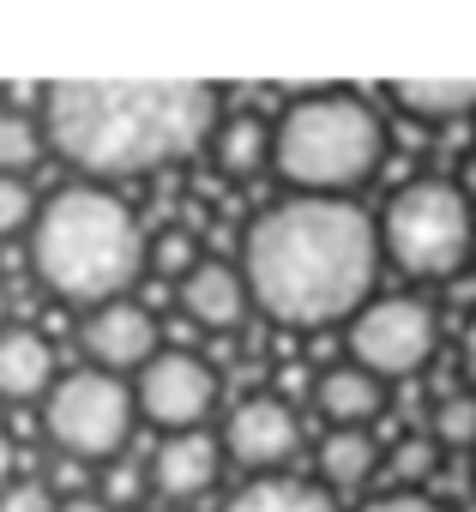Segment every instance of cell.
Returning a JSON list of instances; mask_svg holds the SVG:
<instances>
[{
    "mask_svg": "<svg viewBox=\"0 0 476 512\" xmlns=\"http://www.w3.org/2000/svg\"><path fill=\"white\" fill-rule=\"evenodd\" d=\"M242 278L266 320L320 332L332 320H356L374 302L380 278V229L356 199H308L290 193L266 205L242 235Z\"/></svg>",
    "mask_w": 476,
    "mask_h": 512,
    "instance_id": "cell-1",
    "label": "cell"
},
{
    "mask_svg": "<svg viewBox=\"0 0 476 512\" xmlns=\"http://www.w3.org/2000/svg\"><path fill=\"white\" fill-rule=\"evenodd\" d=\"M223 91L199 79L157 85H55L43 91V139L91 181L175 169L217 139Z\"/></svg>",
    "mask_w": 476,
    "mask_h": 512,
    "instance_id": "cell-2",
    "label": "cell"
},
{
    "mask_svg": "<svg viewBox=\"0 0 476 512\" xmlns=\"http://www.w3.org/2000/svg\"><path fill=\"white\" fill-rule=\"evenodd\" d=\"M145 253H151V241H145L139 217L97 181L61 187L37 205L31 266L61 302H85V308L121 302L145 272Z\"/></svg>",
    "mask_w": 476,
    "mask_h": 512,
    "instance_id": "cell-3",
    "label": "cell"
},
{
    "mask_svg": "<svg viewBox=\"0 0 476 512\" xmlns=\"http://www.w3.org/2000/svg\"><path fill=\"white\" fill-rule=\"evenodd\" d=\"M386 163V121L362 91H302L272 121V169L290 193L350 199Z\"/></svg>",
    "mask_w": 476,
    "mask_h": 512,
    "instance_id": "cell-4",
    "label": "cell"
},
{
    "mask_svg": "<svg viewBox=\"0 0 476 512\" xmlns=\"http://www.w3.org/2000/svg\"><path fill=\"white\" fill-rule=\"evenodd\" d=\"M374 229H380V260L404 278H422V284L452 278L476 260V205L446 175L404 181L380 205Z\"/></svg>",
    "mask_w": 476,
    "mask_h": 512,
    "instance_id": "cell-5",
    "label": "cell"
},
{
    "mask_svg": "<svg viewBox=\"0 0 476 512\" xmlns=\"http://www.w3.org/2000/svg\"><path fill=\"white\" fill-rule=\"evenodd\" d=\"M133 416H139L133 392L103 368L61 374L49 404H43V428L67 458H115L133 434Z\"/></svg>",
    "mask_w": 476,
    "mask_h": 512,
    "instance_id": "cell-6",
    "label": "cell"
},
{
    "mask_svg": "<svg viewBox=\"0 0 476 512\" xmlns=\"http://www.w3.org/2000/svg\"><path fill=\"white\" fill-rule=\"evenodd\" d=\"M440 344V314L422 296H374L350 326H344V350L362 374H374L380 386L410 380L428 368Z\"/></svg>",
    "mask_w": 476,
    "mask_h": 512,
    "instance_id": "cell-7",
    "label": "cell"
},
{
    "mask_svg": "<svg viewBox=\"0 0 476 512\" xmlns=\"http://www.w3.org/2000/svg\"><path fill=\"white\" fill-rule=\"evenodd\" d=\"M133 404L151 428H163V440L169 434H199L205 416L217 410V368L193 350H157L139 368Z\"/></svg>",
    "mask_w": 476,
    "mask_h": 512,
    "instance_id": "cell-8",
    "label": "cell"
},
{
    "mask_svg": "<svg viewBox=\"0 0 476 512\" xmlns=\"http://www.w3.org/2000/svg\"><path fill=\"white\" fill-rule=\"evenodd\" d=\"M223 452L254 470V476H284V464L302 452V416L278 392H248L223 422Z\"/></svg>",
    "mask_w": 476,
    "mask_h": 512,
    "instance_id": "cell-9",
    "label": "cell"
},
{
    "mask_svg": "<svg viewBox=\"0 0 476 512\" xmlns=\"http://www.w3.org/2000/svg\"><path fill=\"white\" fill-rule=\"evenodd\" d=\"M79 344H85V356H91V368H103V374H139L151 356H157V320H151V308H139L133 296H121V302H103V308H91L85 314V326H79Z\"/></svg>",
    "mask_w": 476,
    "mask_h": 512,
    "instance_id": "cell-10",
    "label": "cell"
},
{
    "mask_svg": "<svg viewBox=\"0 0 476 512\" xmlns=\"http://www.w3.org/2000/svg\"><path fill=\"white\" fill-rule=\"evenodd\" d=\"M175 302H181V314H187L199 332H235V326L254 314L248 278H242V266H229V260H199V266L175 284Z\"/></svg>",
    "mask_w": 476,
    "mask_h": 512,
    "instance_id": "cell-11",
    "label": "cell"
},
{
    "mask_svg": "<svg viewBox=\"0 0 476 512\" xmlns=\"http://www.w3.org/2000/svg\"><path fill=\"white\" fill-rule=\"evenodd\" d=\"M223 470V440H211L205 428L199 434H169L157 452H151V488L163 500H199Z\"/></svg>",
    "mask_w": 476,
    "mask_h": 512,
    "instance_id": "cell-12",
    "label": "cell"
},
{
    "mask_svg": "<svg viewBox=\"0 0 476 512\" xmlns=\"http://www.w3.org/2000/svg\"><path fill=\"white\" fill-rule=\"evenodd\" d=\"M314 410L326 416V428H368L386 410V386L362 374L356 362H338L314 380Z\"/></svg>",
    "mask_w": 476,
    "mask_h": 512,
    "instance_id": "cell-13",
    "label": "cell"
},
{
    "mask_svg": "<svg viewBox=\"0 0 476 512\" xmlns=\"http://www.w3.org/2000/svg\"><path fill=\"white\" fill-rule=\"evenodd\" d=\"M37 392H55V350L43 332L31 326H7L0 332V398H37Z\"/></svg>",
    "mask_w": 476,
    "mask_h": 512,
    "instance_id": "cell-14",
    "label": "cell"
},
{
    "mask_svg": "<svg viewBox=\"0 0 476 512\" xmlns=\"http://www.w3.org/2000/svg\"><path fill=\"white\" fill-rule=\"evenodd\" d=\"M380 470V440L368 428H326L320 452H314V482L326 494H344V488H362L368 476Z\"/></svg>",
    "mask_w": 476,
    "mask_h": 512,
    "instance_id": "cell-15",
    "label": "cell"
},
{
    "mask_svg": "<svg viewBox=\"0 0 476 512\" xmlns=\"http://www.w3.org/2000/svg\"><path fill=\"white\" fill-rule=\"evenodd\" d=\"M211 157H217V169L235 175V181L266 175V169H272V121L254 115V109L223 115V121H217V139H211Z\"/></svg>",
    "mask_w": 476,
    "mask_h": 512,
    "instance_id": "cell-16",
    "label": "cell"
},
{
    "mask_svg": "<svg viewBox=\"0 0 476 512\" xmlns=\"http://www.w3.org/2000/svg\"><path fill=\"white\" fill-rule=\"evenodd\" d=\"M386 97L410 115V121H476V79H410V85H386Z\"/></svg>",
    "mask_w": 476,
    "mask_h": 512,
    "instance_id": "cell-17",
    "label": "cell"
},
{
    "mask_svg": "<svg viewBox=\"0 0 476 512\" xmlns=\"http://www.w3.org/2000/svg\"><path fill=\"white\" fill-rule=\"evenodd\" d=\"M217 512H338V506L308 476H254L248 488H235Z\"/></svg>",
    "mask_w": 476,
    "mask_h": 512,
    "instance_id": "cell-18",
    "label": "cell"
},
{
    "mask_svg": "<svg viewBox=\"0 0 476 512\" xmlns=\"http://www.w3.org/2000/svg\"><path fill=\"white\" fill-rule=\"evenodd\" d=\"M43 151H49L43 121H31L19 109H0V175H19L25 181V169H37Z\"/></svg>",
    "mask_w": 476,
    "mask_h": 512,
    "instance_id": "cell-19",
    "label": "cell"
},
{
    "mask_svg": "<svg viewBox=\"0 0 476 512\" xmlns=\"http://www.w3.org/2000/svg\"><path fill=\"white\" fill-rule=\"evenodd\" d=\"M434 446L476 452V392H446L434 404Z\"/></svg>",
    "mask_w": 476,
    "mask_h": 512,
    "instance_id": "cell-20",
    "label": "cell"
},
{
    "mask_svg": "<svg viewBox=\"0 0 476 512\" xmlns=\"http://www.w3.org/2000/svg\"><path fill=\"white\" fill-rule=\"evenodd\" d=\"M199 260H205V253H199L193 229H163V235L151 241V253H145V266H157V272H163V278H175V284H181Z\"/></svg>",
    "mask_w": 476,
    "mask_h": 512,
    "instance_id": "cell-21",
    "label": "cell"
},
{
    "mask_svg": "<svg viewBox=\"0 0 476 512\" xmlns=\"http://www.w3.org/2000/svg\"><path fill=\"white\" fill-rule=\"evenodd\" d=\"M31 223H37V193H31V181L0 175V241L19 235V229H31Z\"/></svg>",
    "mask_w": 476,
    "mask_h": 512,
    "instance_id": "cell-22",
    "label": "cell"
},
{
    "mask_svg": "<svg viewBox=\"0 0 476 512\" xmlns=\"http://www.w3.org/2000/svg\"><path fill=\"white\" fill-rule=\"evenodd\" d=\"M61 500L49 494V482H7L0 488V512H55Z\"/></svg>",
    "mask_w": 476,
    "mask_h": 512,
    "instance_id": "cell-23",
    "label": "cell"
},
{
    "mask_svg": "<svg viewBox=\"0 0 476 512\" xmlns=\"http://www.w3.org/2000/svg\"><path fill=\"white\" fill-rule=\"evenodd\" d=\"M139 500V470L133 464H109L103 476V506H133Z\"/></svg>",
    "mask_w": 476,
    "mask_h": 512,
    "instance_id": "cell-24",
    "label": "cell"
},
{
    "mask_svg": "<svg viewBox=\"0 0 476 512\" xmlns=\"http://www.w3.org/2000/svg\"><path fill=\"white\" fill-rule=\"evenodd\" d=\"M362 512H446V506H440V500H428V494H416V488H392V494L368 500Z\"/></svg>",
    "mask_w": 476,
    "mask_h": 512,
    "instance_id": "cell-25",
    "label": "cell"
},
{
    "mask_svg": "<svg viewBox=\"0 0 476 512\" xmlns=\"http://www.w3.org/2000/svg\"><path fill=\"white\" fill-rule=\"evenodd\" d=\"M428 464H434V446L428 440H404L398 446V476H422Z\"/></svg>",
    "mask_w": 476,
    "mask_h": 512,
    "instance_id": "cell-26",
    "label": "cell"
},
{
    "mask_svg": "<svg viewBox=\"0 0 476 512\" xmlns=\"http://www.w3.org/2000/svg\"><path fill=\"white\" fill-rule=\"evenodd\" d=\"M458 368H464V380H470V392H476V314L464 320V338H458Z\"/></svg>",
    "mask_w": 476,
    "mask_h": 512,
    "instance_id": "cell-27",
    "label": "cell"
},
{
    "mask_svg": "<svg viewBox=\"0 0 476 512\" xmlns=\"http://www.w3.org/2000/svg\"><path fill=\"white\" fill-rule=\"evenodd\" d=\"M55 512H115V506H103V494H67Z\"/></svg>",
    "mask_w": 476,
    "mask_h": 512,
    "instance_id": "cell-28",
    "label": "cell"
},
{
    "mask_svg": "<svg viewBox=\"0 0 476 512\" xmlns=\"http://www.w3.org/2000/svg\"><path fill=\"white\" fill-rule=\"evenodd\" d=\"M7 476H13V440L0 434V488H7Z\"/></svg>",
    "mask_w": 476,
    "mask_h": 512,
    "instance_id": "cell-29",
    "label": "cell"
},
{
    "mask_svg": "<svg viewBox=\"0 0 476 512\" xmlns=\"http://www.w3.org/2000/svg\"><path fill=\"white\" fill-rule=\"evenodd\" d=\"M0 332H7V284H0Z\"/></svg>",
    "mask_w": 476,
    "mask_h": 512,
    "instance_id": "cell-30",
    "label": "cell"
}]
</instances>
